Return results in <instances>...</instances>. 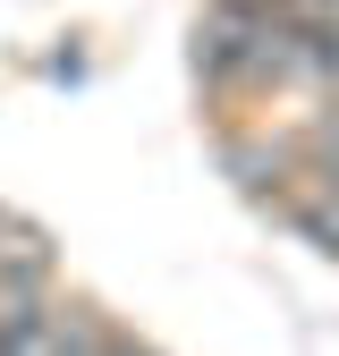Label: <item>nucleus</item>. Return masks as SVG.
Wrapping results in <instances>:
<instances>
[{
    "instance_id": "obj_1",
    "label": "nucleus",
    "mask_w": 339,
    "mask_h": 356,
    "mask_svg": "<svg viewBox=\"0 0 339 356\" xmlns=\"http://www.w3.org/2000/svg\"><path fill=\"white\" fill-rule=\"evenodd\" d=\"M51 280H60L51 238L26 229V220H0V323L42 314V305H51Z\"/></svg>"
},
{
    "instance_id": "obj_2",
    "label": "nucleus",
    "mask_w": 339,
    "mask_h": 356,
    "mask_svg": "<svg viewBox=\"0 0 339 356\" xmlns=\"http://www.w3.org/2000/svg\"><path fill=\"white\" fill-rule=\"evenodd\" d=\"M263 9L288 26V34H314V42H339V0H263Z\"/></svg>"
},
{
    "instance_id": "obj_3",
    "label": "nucleus",
    "mask_w": 339,
    "mask_h": 356,
    "mask_svg": "<svg viewBox=\"0 0 339 356\" xmlns=\"http://www.w3.org/2000/svg\"><path fill=\"white\" fill-rule=\"evenodd\" d=\"M297 238L322 246V254H339V187H322V195L297 204Z\"/></svg>"
},
{
    "instance_id": "obj_4",
    "label": "nucleus",
    "mask_w": 339,
    "mask_h": 356,
    "mask_svg": "<svg viewBox=\"0 0 339 356\" xmlns=\"http://www.w3.org/2000/svg\"><path fill=\"white\" fill-rule=\"evenodd\" d=\"M102 356H161V348H153V339H127V331H110V348H102Z\"/></svg>"
}]
</instances>
